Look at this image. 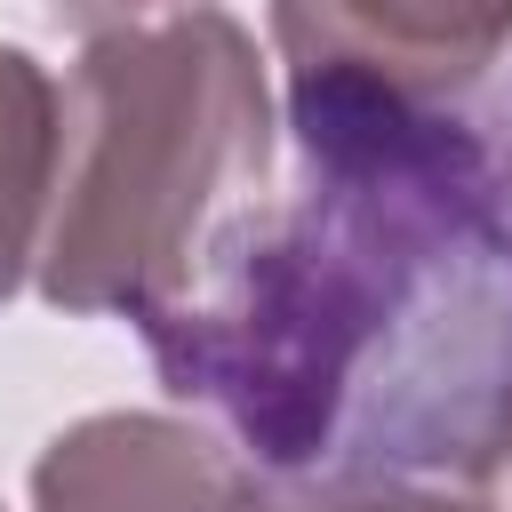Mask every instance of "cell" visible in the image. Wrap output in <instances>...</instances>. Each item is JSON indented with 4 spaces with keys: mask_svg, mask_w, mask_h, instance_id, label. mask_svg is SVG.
I'll list each match as a JSON object with an SVG mask.
<instances>
[{
    "mask_svg": "<svg viewBox=\"0 0 512 512\" xmlns=\"http://www.w3.org/2000/svg\"><path fill=\"white\" fill-rule=\"evenodd\" d=\"M272 192V88L240 16L96 32L64 80L40 296L144 328Z\"/></svg>",
    "mask_w": 512,
    "mask_h": 512,
    "instance_id": "2",
    "label": "cell"
},
{
    "mask_svg": "<svg viewBox=\"0 0 512 512\" xmlns=\"http://www.w3.org/2000/svg\"><path fill=\"white\" fill-rule=\"evenodd\" d=\"M56 24L72 32H128V24H160V16H184V8H216V0H48Z\"/></svg>",
    "mask_w": 512,
    "mask_h": 512,
    "instance_id": "7",
    "label": "cell"
},
{
    "mask_svg": "<svg viewBox=\"0 0 512 512\" xmlns=\"http://www.w3.org/2000/svg\"><path fill=\"white\" fill-rule=\"evenodd\" d=\"M288 64L344 56L408 88H464L512 56V0H272Z\"/></svg>",
    "mask_w": 512,
    "mask_h": 512,
    "instance_id": "4",
    "label": "cell"
},
{
    "mask_svg": "<svg viewBox=\"0 0 512 512\" xmlns=\"http://www.w3.org/2000/svg\"><path fill=\"white\" fill-rule=\"evenodd\" d=\"M272 512H488V504L432 480H384V488H280Z\"/></svg>",
    "mask_w": 512,
    "mask_h": 512,
    "instance_id": "6",
    "label": "cell"
},
{
    "mask_svg": "<svg viewBox=\"0 0 512 512\" xmlns=\"http://www.w3.org/2000/svg\"><path fill=\"white\" fill-rule=\"evenodd\" d=\"M40 512H272L280 488L184 416H88L32 464Z\"/></svg>",
    "mask_w": 512,
    "mask_h": 512,
    "instance_id": "3",
    "label": "cell"
},
{
    "mask_svg": "<svg viewBox=\"0 0 512 512\" xmlns=\"http://www.w3.org/2000/svg\"><path fill=\"white\" fill-rule=\"evenodd\" d=\"M56 144H64V88L24 48H0V296L24 280V264H40Z\"/></svg>",
    "mask_w": 512,
    "mask_h": 512,
    "instance_id": "5",
    "label": "cell"
},
{
    "mask_svg": "<svg viewBox=\"0 0 512 512\" xmlns=\"http://www.w3.org/2000/svg\"><path fill=\"white\" fill-rule=\"evenodd\" d=\"M160 384L272 488H472L512 456V56L288 64V184L152 312Z\"/></svg>",
    "mask_w": 512,
    "mask_h": 512,
    "instance_id": "1",
    "label": "cell"
}]
</instances>
